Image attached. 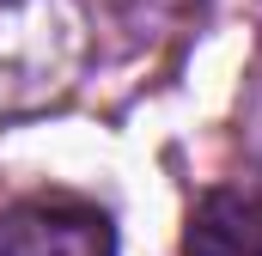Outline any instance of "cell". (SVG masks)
Masks as SVG:
<instances>
[{
    "instance_id": "obj_1",
    "label": "cell",
    "mask_w": 262,
    "mask_h": 256,
    "mask_svg": "<svg viewBox=\"0 0 262 256\" xmlns=\"http://www.w3.org/2000/svg\"><path fill=\"white\" fill-rule=\"evenodd\" d=\"M0 256H116V238L98 207L37 195L0 214Z\"/></svg>"
},
{
    "instance_id": "obj_2",
    "label": "cell",
    "mask_w": 262,
    "mask_h": 256,
    "mask_svg": "<svg viewBox=\"0 0 262 256\" xmlns=\"http://www.w3.org/2000/svg\"><path fill=\"white\" fill-rule=\"evenodd\" d=\"M183 256H262V195H244V189L201 195Z\"/></svg>"
}]
</instances>
